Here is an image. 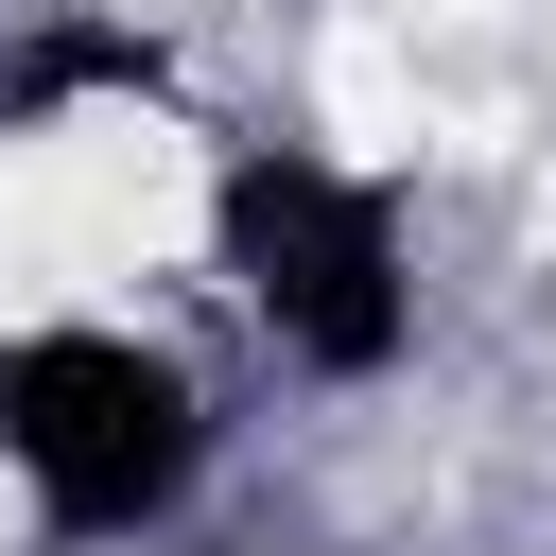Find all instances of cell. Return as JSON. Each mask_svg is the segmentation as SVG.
<instances>
[{
	"label": "cell",
	"instance_id": "obj_1",
	"mask_svg": "<svg viewBox=\"0 0 556 556\" xmlns=\"http://www.w3.org/2000/svg\"><path fill=\"white\" fill-rule=\"evenodd\" d=\"M191 243H208V295L226 330L313 382V400H382L434 330V243H417V191L313 122H226L208 174H191Z\"/></svg>",
	"mask_w": 556,
	"mask_h": 556
},
{
	"label": "cell",
	"instance_id": "obj_2",
	"mask_svg": "<svg viewBox=\"0 0 556 556\" xmlns=\"http://www.w3.org/2000/svg\"><path fill=\"white\" fill-rule=\"evenodd\" d=\"M226 486V382L139 313H0V504L35 556H174Z\"/></svg>",
	"mask_w": 556,
	"mask_h": 556
},
{
	"label": "cell",
	"instance_id": "obj_3",
	"mask_svg": "<svg viewBox=\"0 0 556 556\" xmlns=\"http://www.w3.org/2000/svg\"><path fill=\"white\" fill-rule=\"evenodd\" d=\"M156 87H174V52H156V35L52 17V35H35V70L0 87V122H52V104H156Z\"/></svg>",
	"mask_w": 556,
	"mask_h": 556
}]
</instances>
